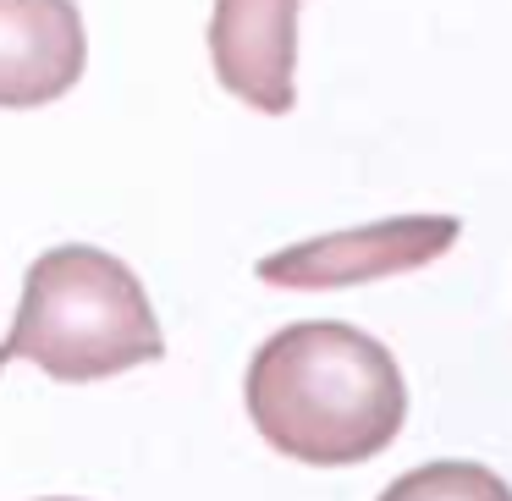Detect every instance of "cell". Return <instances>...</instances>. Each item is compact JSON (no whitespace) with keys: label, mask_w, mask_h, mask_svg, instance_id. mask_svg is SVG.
Wrapping results in <instances>:
<instances>
[{"label":"cell","mask_w":512,"mask_h":501,"mask_svg":"<svg viewBox=\"0 0 512 501\" xmlns=\"http://www.w3.org/2000/svg\"><path fill=\"white\" fill-rule=\"evenodd\" d=\"M248 419L281 457L353 468L402 435L408 386L386 342L342 320H298L254 353Z\"/></svg>","instance_id":"6da1fadb"},{"label":"cell","mask_w":512,"mask_h":501,"mask_svg":"<svg viewBox=\"0 0 512 501\" xmlns=\"http://www.w3.org/2000/svg\"><path fill=\"white\" fill-rule=\"evenodd\" d=\"M166 353L149 292L116 254L89 243L50 248L28 265L17 320L0 342V364L28 358L50 380H105L155 364Z\"/></svg>","instance_id":"7a4b0ae2"},{"label":"cell","mask_w":512,"mask_h":501,"mask_svg":"<svg viewBox=\"0 0 512 501\" xmlns=\"http://www.w3.org/2000/svg\"><path fill=\"white\" fill-rule=\"evenodd\" d=\"M457 215H397V221L353 226V232L309 237L281 254L259 259V281L292 292H320V287H358V281H380L397 270H419L441 259L457 243Z\"/></svg>","instance_id":"3957f363"},{"label":"cell","mask_w":512,"mask_h":501,"mask_svg":"<svg viewBox=\"0 0 512 501\" xmlns=\"http://www.w3.org/2000/svg\"><path fill=\"white\" fill-rule=\"evenodd\" d=\"M298 6L303 0H215L210 61L226 94L265 116H287L298 89Z\"/></svg>","instance_id":"277c9868"},{"label":"cell","mask_w":512,"mask_h":501,"mask_svg":"<svg viewBox=\"0 0 512 501\" xmlns=\"http://www.w3.org/2000/svg\"><path fill=\"white\" fill-rule=\"evenodd\" d=\"M89 34L72 0H0V111L50 105L83 78Z\"/></svg>","instance_id":"5b68a950"},{"label":"cell","mask_w":512,"mask_h":501,"mask_svg":"<svg viewBox=\"0 0 512 501\" xmlns=\"http://www.w3.org/2000/svg\"><path fill=\"white\" fill-rule=\"evenodd\" d=\"M380 501H512L507 479L490 474L485 463H424L413 474L391 479Z\"/></svg>","instance_id":"8992f818"},{"label":"cell","mask_w":512,"mask_h":501,"mask_svg":"<svg viewBox=\"0 0 512 501\" xmlns=\"http://www.w3.org/2000/svg\"><path fill=\"white\" fill-rule=\"evenodd\" d=\"M45 501H78V496H45Z\"/></svg>","instance_id":"52a82bcc"}]
</instances>
